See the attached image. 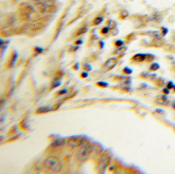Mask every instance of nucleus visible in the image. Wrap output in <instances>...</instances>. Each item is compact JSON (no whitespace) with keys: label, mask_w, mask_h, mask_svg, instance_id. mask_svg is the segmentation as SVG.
<instances>
[{"label":"nucleus","mask_w":175,"mask_h":174,"mask_svg":"<svg viewBox=\"0 0 175 174\" xmlns=\"http://www.w3.org/2000/svg\"><path fill=\"white\" fill-rule=\"evenodd\" d=\"M86 31H87V28H86V27H82V28L79 29V30L77 31L76 36H80L82 35V34H84L85 32H86Z\"/></svg>","instance_id":"nucleus-12"},{"label":"nucleus","mask_w":175,"mask_h":174,"mask_svg":"<svg viewBox=\"0 0 175 174\" xmlns=\"http://www.w3.org/2000/svg\"><path fill=\"white\" fill-rule=\"evenodd\" d=\"M17 56H18L17 53H16V52H14L13 57H12V65H14L15 61H16V59H17Z\"/></svg>","instance_id":"nucleus-16"},{"label":"nucleus","mask_w":175,"mask_h":174,"mask_svg":"<svg viewBox=\"0 0 175 174\" xmlns=\"http://www.w3.org/2000/svg\"><path fill=\"white\" fill-rule=\"evenodd\" d=\"M87 76H88V74L87 73H86V72H83V73L82 74V77H84V78L87 77Z\"/></svg>","instance_id":"nucleus-29"},{"label":"nucleus","mask_w":175,"mask_h":174,"mask_svg":"<svg viewBox=\"0 0 175 174\" xmlns=\"http://www.w3.org/2000/svg\"><path fill=\"white\" fill-rule=\"evenodd\" d=\"M76 44H77V45H80V44H82V41H78L76 42Z\"/></svg>","instance_id":"nucleus-31"},{"label":"nucleus","mask_w":175,"mask_h":174,"mask_svg":"<svg viewBox=\"0 0 175 174\" xmlns=\"http://www.w3.org/2000/svg\"><path fill=\"white\" fill-rule=\"evenodd\" d=\"M128 16H129V13H128V12H125V11H124V12H121V16H122V18H125V17H127Z\"/></svg>","instance_id":"nucleus-21"},{"label":"nucleus","mask_w":175,"mask_h":174,"mask_svg":"<svg viewBox=\"0 0 175 174\" xmlns=\"http://www.w3.org/2000/svg\"><path fill=\"white\" fill-rule=\"evenodd\" d=\"M90 152H91V146L90 144H82L77 155L78 160L81 161H85L88 159Z\"/></svg>","instance_id":"nucleus-2"},{"label":"nucleus","mask_w":175,"mask_h":174,"mask_svg":"<svg viewBox=\"0 0 175 174\" xmlns=\"http://www.w3.org/2000/svg\"><path fill=\"white\" fill-rule=\"evenodd\" d=\"M44 1V2L45 3H49V4H52L53 2V0H42Z\"/></svg>","instance_id":"nucleus-27"},{"label":"nucleus","mask_w":175,"mask_h":174,"mask_svg":"<svg viewBox=\"0 0 175 174\" xmlns=\"http://www.w3.org/2000/svg\"><path fill=\"white\" fill-rule=\"evenodd\" d=\"M76 70H78V64H77L76 65Z\"/></svg>","instance_id":"nucleus-32"},{"label":"nucleus","mask_w":175,"mask_h":174,"mask_svg":"<svg viewBox=\"0 0 175 174\" xmlns=\"http://www.w3.org/2000/svg\"><path fill=\"white\" fill-rule=\"evenodd\" d=\"M84 69L86 70V71H88V70H91L92 68L90 67L89 65H85V66H84Z\"/></svg>","instance_id":"nucleus-24"},{"label":"nucleus","mask_w":175,"mask_h":174,"mask_svg":"<svg viewBox=\"0 0 175 174\" xmlns=\"http://www.w3.org/2000/svg\"><path fill=\"white\" fill-rule=\"evenodd\" d=\"M50 110H53V108H50L49 106H43V107H40V108L36 110V113L37 114H42V113L49 112Z\"/></svg>","instance_id":"nucleus-7"},{"label":"nucleus","mask_w":175,"mask_h":174,"mask_svg":"<svg viewBox=\"0 0 175 174\" xmlns=\"http://www.w3.org/2000/svg\"><path fill=\"white\" fill-rule=\"evenodd\" d=\"M44 166L48 170L54 172H60L62 168V164L61 162V160L56 156H50L45 159V161H44Z\"/></svg>","instance_id":"nucleus-1"},{"label":"nucleus","mask_w":175,"mask_h":174,"mask_svg":"<svg viewBox=\"0 0 175 174\" xmlns=\"http://www.w3.org/2000/svg\"><path fill=\"white\" fill-rule=\"evenodd\" d=\"M158 104L162 105H167L168 104V98L166 97V95H162L160 97V100L158 101Z\"/></svg>","instance_id":"nucleus-8"},{"label":"nucleus","mask_w":175,"mask_h":174,"mask_svg":"<svg viewBox=\"0 0 175 174\" xmlns=\"http://www.w3.org/2000/svg\"><path fill=\"white\" fill-rule=\"evenodd\" d=\"M162 34H163V36H165L166 34H167L168 32V29L165 28V27H162Z\"/></svg>","instance_id":"nucleus-23"},{"label":"nucleus","mask_w":175,"mask_h":174,"mask_svg":"<svg viewBox=\"0 0 175 174\" xmlns=\"http://www.w3.org/2000/svg\"><path fill=\"white\" fill-rule=\"evenodd\" d=\"M146 58H147V54H143V53H138V54H136L132 59L136 61H143V60H146Z\"/></svg>","instance_id":"nucleus-6"},{"label":"nucleus","mask_w":175,"mask_h":174,"mask_svg":"<svg viewBox=\"0 0 175 174\" xmlns=\"http://www.w3.org/2000/svg\"><path fill=\"white\" fill-rule=\"evenodd\" d=\"M84 139H85L84 137L81 135H74V136H71L70 138H69L67 143L71 147H78L82 145Z\"/></svg>","instance_id":"nucleus-3"},{"label":"nucleus","mask_w":175,"mask_h":174,"mask_svg":"<svg viewBox=\"0 0 175 174\" xmlns=\"http://www.w3.org/2000/svg\"><path fill=\"white\" fill-rule=\"evenodd\" d=\"M102 22H103V18L97 17L95 19V20H94V24H95V25H99V24H100Z\"/></svg>","instance_id":"nucleus-13"},{"label":"nucleus","mask_w":175,"mask_h":174,"mask_svg":"<svg viewBox=\"0 0 175 174\" xmlns=\"http://www.w3.org/2000/svg\"><path fill=\"white\" fill-rule=\"evenodd\" d=\"M67 92H68V91H67V89H63V90L60 91L58 94H66Z\"/></svg>","instance_id":"nucleus-28"},{"label":"nucleus","mask_w":175,"mask_h":174,"mask_svg":"<svg viewBox=\"0 0 175 174\" xmlns=\"http://www.w3.org/2000/svg\"><path fill=\"white\" fill-rule=\"evenodd\" d=\"M150 70H152V71H156V70H158L160 69V65L158 63H153L151 65H150Z\"/></svg>","instance_id":"nucleus-11"},{"label":"nucleus","mask_w":175,"mask_h":174,"mask_svg":"<svg viewBox=\"0 0 175 174\" xmlns=\"http://www.w3.org/2000/svg\"><path fill=\"white\" fill-rule=\"evenodd\" d=\"M109 156H107V155H103V157H101L100 161H99V169H100L99 172H102V169H105L107 168V166L108 165V163H109Z\"/></svg>","instance_id":"nucleus-5"},{"label":"nucleus","mask_w":175,"mask_h":174,"mask_svg":"<svg viewBox=\"0 0 175 174\" xmlns=\"http://www.w3.org/2000/svg\"><path fill=\"white\" fill-rule=\"evenodd\" d=\"M97 85L102 87L108 86V84H107V82H104V81H99V82H97Z\"/></svg>","instance_id":"nucleus-15"},{"label":"nucleus","mask_w":175,"mask_h":174,"mask_svg":"<svg viewBox=\"0 0 175 174\" xmlns=\"http://www.w3.org/2000/svg\"><path fill=\"white\" fill-rule=\"evenodd\" d=\"M64 143H65V139H56V140H54V141L53 142L52 146H53V147H58V146H61V145H63Z\"/></svg>","instance_id":"nucleus-9"},{"label":"nucleus","mask_w":175,"mask_h":174,"mask_svg":"<svg viewBox=\"0 0 175 174\" xmlns=\"http://www.w3.org/2000/svg\"><path fill=\"white\" fill-rule=\"evenodd\" d=\"M127 49H128V48L125 46L119 47V48H117L116 50L115 51V54H121V53H124Z\"/></svg>","instance_id":"nucleus-10"},{"label":"nucleus","mask_w":175,"mask_h":174,"mask_svg":"<svg viewBox=\"0 0 175 174\" xmlns=\"http://www.w3.org/2000/svg\"><path fill=\"white\" fill-rule=\"evenodd\" d=\"M164 93L165 94H169V93H170V91H169V89H168V88H165V89H163Z\"/></svg>","instance_id":"nucleus-26"},{"label":"nucleus","mask_w":175,"mask_h":174,"mask_svg":"<svg viewBox=\"0 0 175 174\" xmlns=\"http://www.w3.org/2000/svg\"><path fill=\"white\" fill-rule=\"evenodd\" d=\"M124 73L126 74H131L132 73V70L129 67H125L124 69Z\"/></svg>","instance_id":"nucleus-14"},{"label":"nucleus","mask_w":175,"mask_h":174,"mask_svg":"<svg viewBox=\"0 0 175 174\" xmlns=\"http://www.w3.org/2000/svg\"><path fill=\"white\" fill-rule=\"evenodd\" d=\"M61 84V82L59 81H53V85H52V89H53V88H55V87H57L59 86Z\"/></svg>","instance_id":"nucleus-17"},{"label":"nucleus","mask_w":175,"mask_h":174,"mask_svg":"<svg viewBox=\"0 0 175 174\" xmlns=\"http://www.w3.org/2000/svg\"><path fill=\"white\" fill-rule=\"evenodd\" d=\"M108 24H109V26L111 27H114L115 25V23L114 21H112V20H110V21L108 22Z\"/></svg>","instance_id":"nucleus-22"},{"label":"nucleus","mask_w":175,"mask_h":174,"mask_svg":"<svg viewBox=\"0 0 175 174\" xmlns=\"http://www.w3.org/2000/svg\"><path fill=\"white\" fill-rule=\"evenodd\" d=\"M108 31H109V27H103V28L102 29V33H103V34H107Z\"/></svg>","instance_id":"nucleus-19"},{"label":"nucleus","mask_w":175,"mask_h":174,"mask_svg":"<svg viewBox=\"0 0 175 174\" xmlns=\"http://www.w3.org/2000/svg\"><path fill=\"white\" fill-rule=\"evenodd\" d=\"M157 112H158V113H162V114H164V111L163 110H161V109H158V110H157Z\"/></svg>","instance_id":"nucleus-30"},{"label":"nucleus","mask_w":175,"mask_h":174,"mask_svg":"<svg viewBox=\"0 0 175 174\" xmlns=\"http://www.w3.org/2000/svg\"><path fill=\"white\" fill-rule=\"evenodd\" d=\"M115 45H116L117 47L123 46V45H124V41H120V40H119V41H117L116 42H115Z\"/></svg>","instance_id":"nucleus-18"},{"label":"nucleus","mask_w":175,"mask_h":174,"mask_svg":"<svg viewBox=\"0 0 175 174\" xmlns=\"http://www.w3.org/2000/svg\"><path fill=\"white\" fill-rule=\"evenodd\" d=\"M43 48H39V47H36V51H37V52H39V53H41V52H43Z\"/></svg>","instance_id":"nucleus-25"},{"label":"nucleus","mask_w":175,"mask_h":174,"mask_svg":"<svg viewBox=\"0 0 175 174\" xmlns=\"http://www.w3.org/2000/svg\"><path fill=\"white\" fill-rule=\"evenodd\" d=\"M117 64V59L116 58H110L107 61L105 62V64L103 65V70L104 71H110L111 70H112L113 68L115 67Z\"/></svg>","instance_id":"nucleus-4"},{"label":"nucleus","mask_w":175,"mask_h":174,"mask_svg":"<svg viewBox=\"0 0 175 174\" xmlns=\"http://www.w3.org/2000/svg\"><path fill=\"white\" fill-rule=\"evenodd\" d=\"M173 108H174V109H175V103H173Z\"/></svg>","instance_id":"nucleus-33"},{"label":"nucleus","mask_w":175,"mask_h":174,"mask_svg":"<svg viewBox=\"0 0 175 174\" xmlns=\"http://www.w3.org/2000/svg\"><path fill=\"white\" fill-rule=\"evenodd\" d=\"M173 86H174V84L172 82V81H169L168 82V84H167V88L168 89H172V88H173Z\"/></svg>","instance_id":"nucleus-20"}]
</instances>
